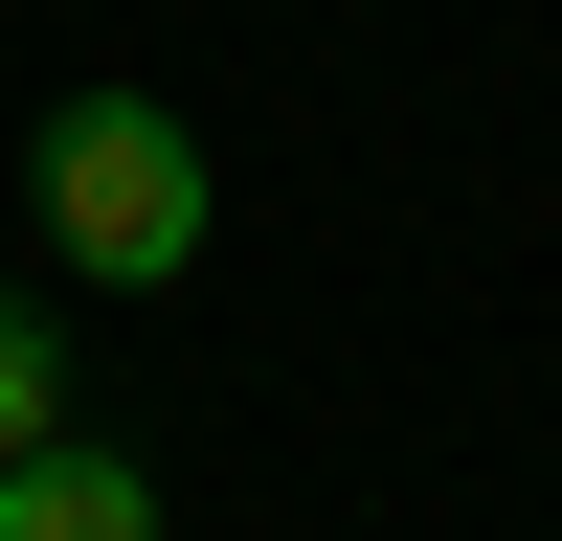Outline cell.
I'll use <instances>...</instances> for the list:
<instances>
[{
    "mask_svg": "<svg viewBox=\"0 0 562 541\" xmlns=\"http://www.w3.org/2000/svg\"><path fill=\"white\" fill-rule=\"evenodd\" d=\"M0 541H158V496H135V451H0Z\"/></svg>",
    "mask_w": 562,
    "mask_h": 541,
    "instance_id": "2",
    "label": "cell"
},
{
    "mask_svg": "<svg viewBox=\"0 0 562 541\" xmlns=\"http://www.w3.org/2000/svg\"><path fill=\"white\" fill-rule=\"evenodd\" d=\"M45 429H68V361H45V316L0 294V451H45Z\"/></svg>",
    "mask_w": 562,
    "mask_h": 541,
    "instance_id": "3",
    "label": "cell"
},
{
    "mask_svg": "<svg viewBox=\"0 0 562 541\" xmlns=\"http://www.w3.org/2000/svg\"><path fill=\"white\" fill-rule=\"evenodd\" d=\"M23 203H45V249H68L90 294H158V270H203V135H180L158 90H68V113L23 135Z\"/></svg>",
    "mask_w": 562,
    "mask_h": 541,
    "instance_id": "1",
    "label": "cell"
}]
</instances>
